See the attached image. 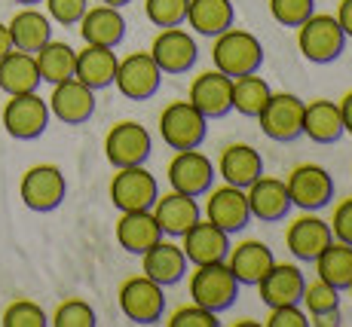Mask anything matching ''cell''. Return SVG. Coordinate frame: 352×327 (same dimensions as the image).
I'll return each instance as SVG.
<instances>
[{
    "instance_id": "1",
    "label": "cell",
    "mask_w": 352,
    "mask_h": 327,
    "mask_svg": "<svg viewBox=\"0 0 352 327\" xmlns=\"http://www.w3.org/2000/svg\"><path fill=\"white\" fill-rule=\"evenodd\" d=\"M212 61L227 77H245V74L261 71L263 65V43L245 28H227L218 34L212 43Z\"/></svg>"
},
{
    "instance_id": "2",
    "label": "cell",
    "mask_w": 352,
    "mask_h": 327,
    "mask_svg": "<svg viewBox=\"0 0 352 327\" xmlns=\"http://www.w3.org/2000/svg\"><path fill=\"white\" fill-rule=\"evenodd\" d=\"M297 49L309 65H334L346 49V34L337 16L313 12L307 22L297 25Z\"/></svg>"
},
{
    "instance_id": "3",
    "label": "cell",
    "mask_w": 352,
    "mask_h": 327,
    "mask_svg": "<svg viewBox=\"0 0 352 327\" xmlns=\"http://www.w3.org/2000/svg\"><path fill=\"white\" fill-rule=\"evenodd\" d=\"M239 291L242 284L236 282V275L230 272L224 260L202 263V267H193L190 272V303L206 306V309L218 312V315L239 300Z\"/></svg>"
},
{
    "instance_id": "4",
    "label": "cell",
    "mask_w": 352,
    "mask_h": 327,
    "mask_svg": "<svg viewBox=\"0 0 352 327\" xmlns=\"http://www.w3.org/2000/svg\"><path fill=\"white\" fill-rule=\"evenodd\" d=\"M160 138L172 150L202 147L208 138V120L190 104V101H168L160 113Z\"/></svg>"
},
{
    "instance_id": "5",
    "label": "cell",
    "mask_w": 352,
    "mask_h": 327,
    "mask_svg": "<svg viewBox=\"0 0 352 327\" xmlns=\"http://www.w3.org/2000/svg\"><path fill=\"white\" fill-rule=\"evenodd\" d=\"M162 284H157L153 278H147L144 272L141 275H129L123 284H120V312L129 318L132 324H160L162 315H166V294H162Z\"/></svg>"
},
{
    "instance_id": "6",
    "label": "cell",
    "mask_w": 352,
    "mask_h": 327,
    "mask_svg": "<svg viewBox=\"0 0 352 327\" xmlns=\"http://www.w3.org/2000/svg\"><path fill=\"white\" fill-rule=\"evenodd\" d=\"M291 205L300 211H322L334 202V174L319 162H300L285 178Z\"/></svg>"
},
{
    "instance_id": "7",
    "label": "cell",
    "mask_w": 352,
    "mask_h": 327,
    "mask_svg": "<svg viewBox=\"0 0 352 327\" xmlns=\"http://www.w3.org/2000/svg\"><path fill=\"white\" fill-rule=\"evenodd\" d=\"M303 104L307 101L294 92H273L263 111L257 113L261 132L276 144H291L303 138Z\"/></svg>"
},
{
    "instance_id": "8",
    "label": "cell",
    "mask_w": 352,
    "mask_h": 327,
    "mask_svg": "<svg viewBox=\"0 0 352 327\" xmlns=\"http://www.w3.org/2000/svg\"><path fill=\"white\" fill-rule=\"evenodd\" d=\"M166 178H168V187L172 190L199 199V196H206L208 190L214 187L218 168H214V162L208 159L199 147L175 150V156L168 159V166H166Z\"/></svg>"
},
{
    "instance_id": "9",
    "label": "cell",
    "mask_w": 352,
    "mask_h": 327,
    "mask_svg": "<svg viewBox=\"0 0 352 327\" xmlns=\"http://www.w3.org/2000/svg\"><path fill=\"white\" fill-rule=\"evenodd\" d=\"M19 196L31 211L37 214H50L65 202L67 196V181L62 174V168L52 166V162H40V166H31L28 172L22 174V183H19Z\"/></svg>"
},
{
    "instance_id": "10",
    "label": "cell",
    "mask_w": 352,
    "mask_h": 327,
    "mask_svg": "<svg viewBox=\"0 0 352 327\" xmlns=\"http://www.w3.org/2000/svg\"><path fill=\"white\" fill-rule=\"evenodd\" d=\"M153 153V138L141 122L123 120L113 122L104 135V156L113 168H126V166H144Z\"/></svg>"
},
{
    "instance_id": "11",
    "label": "cell",
    "mask_w": 352,
    "mask_h": 327,
    "mask_svg": "<svg viewBox=\"0 0 352 327\" xmlns=\"http://www.w3.org/2000/svg\"><path fill=\"white\" fill-rule=\"evenodd\" d=\"M50 104L46 98H40L37 92H22L10 95V101L3 104V128L10 138L16 141H34L46 132L50 126Z\"/></svg>"
},
{
    "instance_id": "12",
    "label": "cell",
    "mask_w": 352,
    "mask_h": 327,
    "mask_svg": "<svg viewBox=\"0 0 352 327\" xmlns=\"http://www.w3.org/2000/svg\"><path fill=\"white\" fill-rule=\"evenodd\" d=\"M107 193H111V202L117 211H144L153 208V202H157L160 181L144 166H126L117 168Z\"/></svg>"
},
{
    "instance_id": "13",
    "label": "cell",
    "mask_w": 352,
    "mask_h": 327,
    "mask_svg": "<svg viewBox=\"0 0 352 327\" xmlns=\"http://www.w3.org/2000/svg\"><path fill=\"white\" fill-rule=\"evenodd\" d=\"M162 77L166 74L160 71V65L153 61L151 52H129L126 58H120L113 86L129 101H147L160 92Z\"/></svg>"
},
{
    "instance_id": "14",
    "label": "cell",
    "mask_w": 352,
    "mask_h": 327,
    "mask_svg": "<svg viewBox=\"0 0 352 327\" xmlns=\"http://www.w3.org/2000/svg\"><path fill=\"white\" fill-rule=\"evenodd\" d=\"M153 61L160 65V71L166 77H181L196 65L199 58V46H196V37L187 28L175 25V28H160V34L153 37L151 49Z\"/></svg>"
},
{
    "instance_id": "15",
    "label": "cell",
    "mask_w": 352,
    "mask_h": 327,
    "mask_svg": "<svg viewBox=\"0 0 352 327\" xmlns=\"http://www.w3.org/2000/svg\"><path fill=\"white\" fill-rule=\"evenodd\" d=\"M206 221H212L214 227H221L224 233L236 236L252 223V208H248V196L242 187L233 183H221L206 193V208H202Z\"/></svg>"
},
{
    "instance_id": "16",
    "label": "cell",
    "mask_w": 352,
    "mask_h": 327,
    "mask_svg": "<svg viewBox=\"0 0 352 327\" xmlns=\"http://www.w3.org/2000/svg\"><path fill=\"white\" fill-rule=\"evenodd\" d=\"M230 95H233V77H227L218 67H212V71H202L199 77H193L187 101L212 122V120H224L227 113H233V98Z\"/></svg>"
},
{
    "instance_id": "17",
    "label": "cell",
    "mask_w": 352,
    "mask_h": 327,
    "mask_svg": "<svg viewBox=\"0 0 352 327\" xmlns=\"http://www.w3.org/2000/svg\"><path fill=\"white\" fill-rule=\"evenodd\" d=\"M331 223L322 221L319 211H303L300 217L288 223L285 229V248L291 251V257L300 263H313L316 257L322 254L324 248L331 245Z\"/></svg>"
},
{
    "instance_id": "18",
    "label": "cell",
    "mask_w": 352,
    "mask_h": 327,
    "mask_svg": "<svg viewBox=\"0 0 352 327\" xmlns=\"http://www.w3.org/2000/svg\"><path fill=\"white\" fill-rule=\"evenodd\" d=\"M46 104H50V113L58 122H65V126H83L96 113V89H89L77 77H71L52 86V95L46 98Z\"/></svg>"
},
{
    "instance_id": "19",
    "label": "cell",
    "mask_w": 352,
    "mask_h": 327,
    "mask_svg": "<svg viewBox=\"0 0 352 327\" xmlns=\"http://www.w3.org/2000/svg\"><path fill=\"white\" fill-rule=\"evenodd\" d=\"M233 236L224 233L221 227H214L212 221H196L184 236H181V251H184L190 267H202V263H221L227 260Z\"/></svg>"
},
{
    "instance_id": "20",
    "label": "cell",
    "mask_w": 352,
    "mask_h": 327,
    "mask_svg": "<svg viewBox=\"0 0 352 327\" xmlns=\"http://www.w3.org/2000/svg\"><path fill=\"white\" fill-rule=\"evenodd\" d=\"M245 196H248V208H252V221L261 223H282L294 208L285 181L273 178V174H261L254 183H248Z\"/></svg>"
},
{
    "instance_id": "21",
    "label": "cell",
    "mask_w": 352,
    "mask_h": 327,
    "mask_svg": "<svg viewBox=\"0 0 352 327\" xmlns=\"http://www.w3.org/2000/svg\"><path fill=\"white\" fill-rule=\"evenodd\" d=\"M151 211H153V217H157L166 238H181L202 217V205L196 202V196L178 193V190L160 193Z\"/></svg>"
},
{
    "instance_id": "22",
    "label": "cell",
    "mask_w": 352,
    "mask_h": 327,
    "mask_svg": "<svg viewBox=\"0 0 352 327\" xmlns=\"http://www.w3.org/2000/svg\"><path fill=\"white\" fill-rule=\"evenodd\" d=\"M224 263L230 267V272L236 275V282H239L242 288H245V284L254 288V284L267 275V269L276 263V254L261 238H245V242H239V245H230V254Z\"/></svg>"
},
{
    "instance_id": "23",
    "label": "cell",
    "mask_w": 352,
    "mask_h": 327,
    "mask_svg": "<svg viewBox=\"0 0 352 327\" xmlns=\"http://www.w3.org/2000/svg\"><path fill=\"white\" fill-rule=\"evenodd\" d=\"M187 267H190V263H187L181 245L166 236H162L153 248H147L144 254H141V272H144L147 278H153L157 284H162V288L178 284L181 278L187 275Z\"/></svg>"
},
{
    "instance_id": "24",
    "label": "cell",
    "mask_w": 352,
    "mask_h": 327,
    "mask_svg": "<svg viewBox=\"0 0 352 327\" xmlns=\"http://www.w3.org/2000/svg\"><path fill=\"white\" fill-rule=\"evenodd\" d=\"M254 288L261 291V300L270 309L273 306H291V303H300L303 288H307V275L294 263H273Z\"/></svg>"
},
{
    "instance_id": "25",
    "label": "cell",
    "mask_w": 352,
    "mask_h": 327,
    "mask_svg": "<svg viewBox=\"0 0 352 327\" xmlns=\"http://www.w3.org/2000/svg\"><path fill=\"white\" fill-rule=\"evenodd\" d=\"M80 37L83 43H92V46H111L117 49L126 37V19L117 6H107V3H98V6H89L80 19Z\"/></svg>"
},
{
    "instance_id": "26",
    "label": "cell",
    "mask_w": 352,
    "mask_h": 327,
    "mask_svg": "<svg viewBox=\"0 0 352 327\" xmlns=\"http://www.w3.org/2000/svg\"><path fill=\"white\" fill-rule=\"evenodd\" d=\"M113 233H117L120 248H123L126 254H135V257H141L147 248H153V245L162 238V229H160V223H157V217H153L151 208L120 211V221H117V227H113Z\"/></svg>"
},
{
    "instance_id": "27",
    "label": "cell",
    "mask_w": 352,
    "mask_h": 327,
    "mask_svg": "<svg viewBox=\"0 0 352 327\" xmlns=\"http://www.w3.org/2000/svg\"><path fill=\"white\" fill-rule=\"evenodd\" d=\"M214 168H218V178L224 183L245 190L248 183H254L263 174V156L252 144H227L221 150Z\"/></svg>"
},
{
    "instance_id": "28",
    "label": "cell",
    "mask_w": 352,
    "mask_h": 327,
    "mask_svg": "<svg viewBox=\"0 0 352 327\" xmlns=\"http://www.w3.org/2000/svg\"><path fill=\"white\" fill-rule=\"evenodd\" d=\"M184 25L199 37L214 40L236 25V3L233 0H190Z\"/></svg>"
},
{
    "instance_id": "29",
    "label": "cell",
    "mask_w": 352,
    "mask_h": 327,
    "mask_svg": "<svg viewBox=\"0 0 352 327\" xmlns=\"http://www.w3.org/2000/svg\"><path fill=\"white\" fill-rule=\"evenodd\" d=\"M340 107L331 98H313L303 104V138L313 144H337L343 138Z\"/></svg>"
},
{
    "instance_id": "30",
    "label": "cell",
    "mask_w": 352,
    "mask_h": 327,
    "mask_svg": "<svg viewBox=\"0 0 352 327\" xmlns=\"http://www.w3.org/2000/svg\"><path fill=\"white\" fill-rule=\"evenodd\" d=\"M117 52L111 46H92L86 43L83 49L77 52V65H74V77L80 83H86L89 89H107L113 86V77H117Z\"/></svg>"
},
{
    "instance_id": "31",
    "label": "cell",
    "mask_w": 352,
    "mask_h": 327,
    "mask_svg": "<svg viewBox=\"0 0 352 327\" xmlns=\"http://www.w3.org/2000/svg\"><path fill=\"white\" fill-rule=\"evenodd\" d=\"M6 28H10L12 37V49L22 52H37L40 46H46L52 40V19L46 12H40L37 6H22L10 19Z\"/></svg>"
},
{
    "instance_id": "32",
    "label": "cell",
    "mask_w": 352,
    "mask_h": 327,
    "mask_svg": "<svg viewBox=\"0 0 352 327\" xmlns=\"http://www.w3.org/2000/svg\"><path fill=\"white\" fill-rule=\"evenodd\" d=\"M43 83L37 71L34 52L10 49L0 58V89L6 95H22V92H37V86Z\"/></svg>"
},
{
    "instance_id": "33",
    "label": "cell",
    "mask_w": 352,
    "mask_h": 327,
    "mask_svg": "<svg viewBox=\"0 0 352 327\" xmlns=\"http://www.w3.org/2000/svg\"><path fill=\"white\" fill-rule=\"evenodd\" d=\"M313 263H316V278L328 282L331 288H337L340 294L352 284V245L331 238V245Z\"/></svg>"
},
{
    "instance_id": "34",
    "label": "cell",
    "mask_w": 352,
    "mask_h": 327,
    "mask_svg": "<svg viewBox=\"0 0 352 327\" xmlns=\"http://www.w3.org/2000/svg\"><path fill=\"white\" fill-rule=\"evenodd\" d=\"M34 61H37L40 80L50 86L62 83V80L74 77V65H77V49L74 46L62 43V40H50L46 46H40L34 52Z\"/></svg>"
},
{
    "instance_id": "35",
    "label": "cell",
    "mask_w": 352,
    "mask_h": 327,
    "mask_svg": "<svg viewBox=\"0 0 352 327\" xmlns=\"http://www.w3.org/2000/svg\"><path fill=\"white\" fill-rule=\"evenodd\" d=\"M273 95V86L261 77V71L254 74H245V77H236L233 80V111L239 117H248V120H257V113L263 111V104L270 101Z\"/></svg>"
},
{
    "instance_id": "36",
    "label": "cell",
    "mask_w": 352,
    "mask_h": 327,
    "mask_svg": "<svg viewBox=\"0 0 352 327\" xmlns=\"http://www.w3.org/2000/svg\"><path fill=\"white\" fill-rule=\"evenodd\" d=\"M300 306L307 309L309 318L324 315V312H334V309H340V291L331 288V284L322 282V278H316V282H307V288H303Z\"/></svg>"
},
{
    "instance_id": "37",
    "label": "cell",
    "mask_w": 352,
    "mask_h": 327,
    "mask_svg": "<svg viewBox=\"0 0 352 327\" xmlns=\"http://www.w3.org/2000/svg\"><path fill=\"white\" fill-rule=\"evenodd\" d=\"M190 0H144V16L153 28H175L184 25Z\"/></svg>"
},
{
    "instance_id": "38",
    "label": "cell",
    "mask_w": 352,
    "mask_h": 327,
    "mask_svg": "<svg viewBox=\"0 0 352 327\" xmlns=\"http://www.w3.org/2000/svg\"><path fill=\"white\" fill-rule=\"evenodd\" d=\"M270 16L282 28H297L316 12V0H267Z\"/></svg>"
},
{
    "instance_id": "39",
    "label": "cell",
    "mask_w": 352,
    "mask_h": 327,
    "mask_svg": "<svg viewBox=\"0 0 352 327\" xmlns=\"http://www.w3.org/2000/svg\"><path fill=\"white\" fill-rule=\"evenodd\" d=\"M50 324H56V327H96L98 315H96V309H92L86 300L74 297V300H65V303L58 306Z\"/></svg>"
},
{
    "instance_id": "40",
    "label": "cell",
    "mask_w": 352,
    "mask_h": 327,
    "mask_svg": "<svg viewBox=\"0 0 352 327\" xmlns=\"http://www.w3.org/2000/svg\"><path fill=\"white\" fill-rule=\"evenodd\" d=\"M0 324L3 327H46L50 318H46V312L40 309L37 303H31V300H16V303H10L6 312L0 315Z\"/></svg>"
},
{
    "instance_id": "41",
    "label": "cell",
    "mask_w": 352,
    "mask_h": 327,
    "mask_svg": "<svg viewBox=\"0 0 352 327\" xmlns=\"http://www.w3.org/2000/svg\"><path fill=\"white\" fill-rule=\"evenodd\" d=\"M218 312L206 309V306H181L166 318V327H218Z\"/></svg>"
},
{
    "instance_id": "42",
    "label": "cell",
    "mask_w": 352,
    "mask_h": 327,
    "mask_svg": "<svg viewBox=\"0 0 352 327\" xmlns=\"http://www.w3.org/2000/svg\"><path fill=\"white\" fill-rule=\"evenodd\" d=\"M43 3H46V16L52 22L65 25V28H74L83 19V12L89 10V0H43Z\"/></svg>"
},
{
    "instance_id": "43",
    "label": "cell",
    "mask_w": 352,
    "mask_h": 327,
    "mask_svg": "<svg viewBox=\"0 0 352 327\" xmlns=\"http://www.w3.org/2000/svg\"><path fill=\"white\" fill-rule=\"evenodd\" d=\"M267 327H309V315L300 303H291V306H273L267 315Z\"/></svg>"
},
{
    "instance_id": "44",
    "label": "cell",
    "mask_w": 352,
    "mask_h": 327,
    "mask_svg": "<svg viewBox=\"0 0 352 327\" xmlns=\"http://www.w3.org/2000/svg\"><path fill=\"white\" fill-rule=\"evenodd\" d=\"M331 233H334L337 242L352 245V196L349 199H340L334 205V217H331Z\"/></svg>"
},
{
    "instance_id": "45",
    "label": "cell",
    "mask_w": 352,
    "mask_h": 327,
    "mask_svg": "<svg viewBox=\"0 0 352 327\" xmlns=\"http://www.w3.org/2000/svg\"><path fill=\"white\" fill-rule=\"evenodd\" d=\"M337 22H340L346 40H352V0H340L337 3Z\"/></svg>"
},
{
    "instance_id": "46",
    "label": "cell",
    "mask_w": 352,
    "mask_h": 327,
    "mask_svg": "<svg viewBox=\"0 0 352 327\" xmlns=\"http://www.w3.org/2000/svg\"><path fill=\"white\" fill-rule=\"evenodd\" d=\"M337 107H340V120H343V132L352 135V89L343 95L340 101H337Z\"/></svg>"
},
{
    "instance_id": "47",
    "label": "cell",
    "mask_w": 352,
    "mask_h": 327,
    "mask_svg": "<svg viewBox=\"0 0 352 327\" xmlns=\"http://www.w3.org/2000/svg\"><path fill=\"white\" fill-rule=\"evenodd\" d=\"M309 324H316V327H340L343 315H340V309H334V312H324V315L309 318Z\"/></svg>"
},
{
    "instance_id": "48",
    "label": "cell",
    "mask_w": 352,
    "mask_h": 327,
    "mask_svg": "<svg viewBox=\"0 0 352 327\" xmlns=\"http://www.w3.org/2000/svg\"><path fill=\"white\" fill-rule=\"evenodd\" d=\"M12 49V37H10V28H6L3 22H0V58L6 56V52Z\"/></svg>"
},
{
    "instance_id": "49",
    "label": "cell",
    "mask_w": 352,
    "mask_h": 327,
    "mask_svg": "<svg viewBox=\"0 0 352 327\" xmlns=\"http://www.w3.org/2000/svg\"><path fill=\"white\" fill-rule=\"evenodd\" d=\"M98 3H107V6H117V10H123V6H129L132 0H98Z\"/></svg>"
},
{
    "instance_id": "50",
    "label": "cell",
    "mask_w": 352,
    "mask_h": 327,
    "mask_svg": "<svg viewBox=\"0 0 352 327\" xmlns=\"http://www.w3.org/2000/svg\"><path fill=\"white\" fill-rule=\"evenodd\" d=\"M16 3H22V6H37V3H43V0H16Z\"/></svg>"
},
{
    "instance_id": "51",
    "label": "cell",
    "mask_w": 352,
    "mask_h": 327,
    "mask_svg": "<svg viewBox=\"0 0 352 327\" xmlns=\"http://www.w3.org/2000/svg\"><path fill=\"white\" fill-rule=\"evenodd\" d=\"M346 291H349V297H352V284H349V288H346Z\"/></svg>"
}]
</instances>
